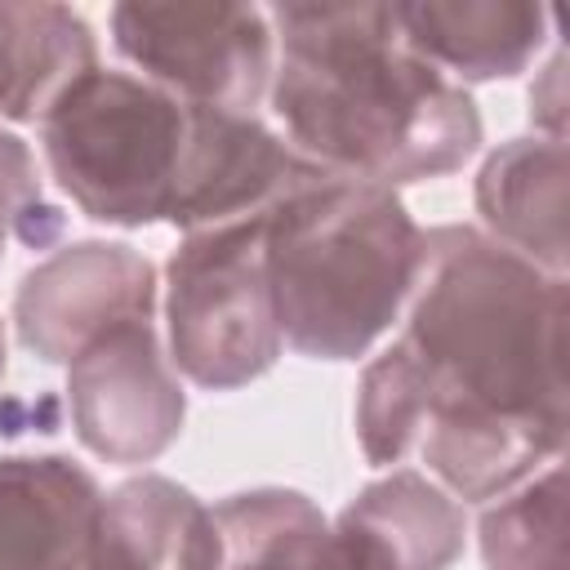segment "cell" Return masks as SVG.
I'll return each instance as SVG.
<instances>
[{
	"label": "cell",
	"instance_id": "cell-5",
	"mask_svg": "<svg viewBox=\"0 0 570 570\" xmlns=\"http://www.w3.org/2000/svg\"><path fill=\"white\" fill-rule=\"evenodd\" d=\"M263 218L187 232L165 263L169 365L205 392H236L285 352L263 272Z\"/></svg>",
	"mask_w": 570,
	"mask_h": 570
},
{
	"label": "cell",
	"instance_id": "cell-17",
	"mask_svg": "<svg viewBox=\"0 0 570 570\" xmlns=\"http://www.w3.org/2000/svg\"><path fill=\"white\" fill-rule=\"evenodd\" d=\"M49 214H58V209H49L40 196L31 147L13 129H0V258H4L9 236H18L22 245L53 240L49 232L36 227V218H49Z\"/></svg>",
	"mask_w": 570,
	"mask_h": 570
},
{
	"label": "cell",
	"instance_id": "cell-7",
	"mask_svg": "<svg viewBox=\"0 0 570 570\" xmlns=\"http://www.w3.org/2000/svg\"><path fill=\"white\" fill-rule=\"evenodd\" d=\"M76 441L116 468L156 463L183 432L187 396L156 321H125L67 361Z\"/></svg>",
	"mask_w": 570,
	"mask_h": 570
},
{
	"label": "cell",
	"instance_id": "cell-4",
	"mask_svg": "<svg viewBox=\"0 0 570 570\" xmlns=\"http://www.w3.org/2000/svg\"><path fill=\"white\" fill-rule=\"evenodd\" d=\"M40 151L62 196L94 223H169L196 142V102L142 76L89 67L36 120Z\"/></svg>",
	"mask_w": 570,
	"mask_h": 570
},
{
	"label": "cell",
	"instance_id": "cell-8",
	"mask_svg": "<svg viewBox=\"0 0 570 570\" xmlns=\"http://www.w3.org/2000/svg\"><path fill=\"white\" fill-rule=\"evenodd\" d=\"M151 316L156 263L125 240H71L13 289V334L45 365H67L107 330Z\"/></svg>",
	"mask_w": 570,
	"mask_h": 570
},
{
	"label": "cell",
	"instance_id": "cell-14",
	"mask_svg": "<svg viewBox=\"0 0 570 570\" xmlns=\"http://www.w3.org/2000/svg\"><path fill=\"white\" fill-rule=\"evenodd\" d=\"M98 67L94 27L67 4H0V120L36 125L49 102Z\"/></svg>",
	"mask_w": 570,
	"mask_h": 570
},
{
	"label": "cell",
	"instance_id": "cell-16",
	"mask_svg": "<svg viewBox=\"0 0 570 570\" xmlns=\"http://www.w3.org/2000/svg\"><path fill=\"white\" fill-rule=\"evenodd\" d=\"M476 534L485 570H566V463L552 459L490 499Z\"/></svg>",
	"mask_w": 570,
	"mask_h": 570
},
{
	"label": "cell",
	"instance_id": "cell-12",
	"mask_svg": "<svg viewBox=\"0 0 570 570\" xmlns=\"http://www.w3.org/2000/svg\"><path fill=\"white\" fill-rule=\"evenodd\" d=\"M392 13L401 40L454 85L521 76L552 36V9L530 0H410Z\"/></svg>",
	"mask_w": 570,
	"mask_h": 570
},
{
	"label": "cell",
	"instance_id": "cell-6",
	"mask_svg": "<svg viewBox=\"0 0 570 570\" xmlns=\"http://www.w3.org/2000/svg\"><path fill=\"white\" fill-rule=\"evenodd\" d=\"M116 53L156 89L254 116L272 85L276 36L258 4H142L125 0L107 13Z\"/></svg>",
	"mask_w": 570,
	"mask_h": 570
},
{
	"label": "cell",
	"instance_id": "cell-11",
	"mask_svg": "<svg viewBox=\"0 0 570 570\" xmlns=\"http://www.w3.org/2000/svg\"><path fill=\"white\" fill-rule=\"evenodd\" d=\"M102 490L71 454H4L0 459V570H76Z\"/></svg>",
	"mask_w": 570,
	"mask_h": 570
},
{
	"label": "cell",
	"instance_id": "cell-3",
	"mask_svg": "<svg viewBox=\"0 0 570 570\" xmlns=\"http://www.w3.org/2000/svg\"><path fill=\"white\" fill-rule=\"evenodd\" d=\"M281 343L307 361L365 356L410 303L423 227L392 187L316 169L263 218Z\"/></svg>",
	"mask_w": 570,
	"mask_h": 570
},
{
	"label": "cell",
	"instance_id": "cell-9",
	"mask_svg": "<svg viewBox=\"0 0 570 570\" xmlns=\"http://www.w3.org/2000/svg\"><path fill=\"white\" fill-rule=\"evenodd\" d=\"M200 570H356L330 517L285 485H258L205 503L191 525Z\"/></svg>",
	"mask_w": 570,
	"mask_h": 570
},
{
	"label": "cell",
	"instance_id": "cell-15",
	"mask_svg": "<svg viewBox=\"0 0 570 570\" xmlns=\"http://www.w3.org/2000/svg\"><path fill=\"white\" fill-rule=\"evenodd\" d=\"M205 503L160 472H142L102 494L94 539L76 570H174Z\"/></svg>",
	"mask_w": 570,
	"mask_h": 570
},
{
	"label": "cell",
	"instance_id": "cell-1",
	"mask_svg": "<svg viewBox=\"0 0 570 570\" xmlns=\"http://www.w3.org/2000/svg\"><path fill=\"white\" fill-rule=\"evenodd\" d=\"M352 419L374 468L419 450L445 494H508L566 454V276L481 227H428L405 330L361 370Z\"/></svg>",
	"mask_w": 570,
	"mask_h": 570
},
{
	"label": "cell",
	"instance_id": "cell-13",
	"mask_svg": "<svg viewBox=\"0 0 570 570\" xmlns=\"http://www.w3.org/2000/svg\"><path fill=\"white\" fill-rule=\"evenodd\" d=\"M472 200L481 214V232L490 240H499L503 249L521 254L525 263L552 276H566V263H570L566 142H552L539 134L499 142L476 169Z\"/></svg>",
	"mask_w": 570,
	"mask_h": 570
},
{
	"label": "cell",
	"instance_id": "cell-18",
	"mask_svg": "<svg viewBox=\"0 0 570 570\" xmlns=\"http://www.w3.org/2000/svg\"><path fill=\"white\" fill-rule=\"evenodd\" d=\"M530 120H534L539 138L566 142V58H561V49L548 58L543 71H534V85H530Z\"/></svg>",
	"mask_w": 570,
	"mask_h": 570
},
{
	"label": "cell",
	"instance_id": "cell-20",
	"mask_svg": "<svg viewBox=\"0 0 570 570\" xmlns=\"http://www.w3.org/2000/svg\"><path fill=\"white\" fill-rule=\"evenodd\" d=\"M0 383H4V321H0Z\"/></svg>",
	"mask_w": 570,
	"mask_h": 570
},
{
	"label": "cell",
	"instance_id": "cell-10",
	"mask_svg": "<svg viewBox=\"0 0 570 570\" xmlns=\"http://www.w3.org/2000/svg\"><path fill=\"white\" fill-rule=\"evenodd\" d=\"M356 570H450L463 557V503L419 468L361 485L330 521Z\"/></svg>",
	"mask_w": 570,
	"mask_h": 570
},
{
	"label": "cell",
	"instance_id": "cell-2",
	"mask_svg": "<svg viewBox=\"0 0 570 570\" xmlns=\"http://www.w3.org/2000/svg\"><path fill=\"white\" fill-rule=\"evenodd\" d=\"M272 111L312 165L379 187L463 169L481 147V111L463 85L423 62L392 4H276Z\"/></svg>",
	"mask_w": 570,
	"mask_h": 570
},
{
	"label": "cell",
	"instance_id": "cell-19",
	"mask_svg": "<svg viewBox=\"0 0 570 570\" xmlns=\"http://www.w3.org/2000/svg\"><path fill=\"white\" fill-rule=\"evenodd\" d=\"M196 517H200V512H196ZM191 525H196V521H191ZM174 570H200V566L191 561V530H187V539H183V552H178V566H174Z\"/></svg>",
	"mask_w": 570,
	"mask_h": 570
}]
</instances>
